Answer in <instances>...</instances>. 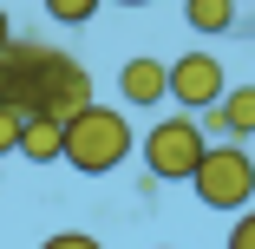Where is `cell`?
I'll return each mask as SVG.
<instances>
[{
    "label": "cell",
    "instance_id": "obj_1",
    "mask_svg": "<svg viewBox=\"0 0 255 249\" xmlns=\"http://www.w3.org/2000/svg\"><path fill=\"white\" fill-rule=\"evenodd\" d=\"M0 105L20 112V118H72L92 105V72L59 53V46H46V39H7L0 46Z\"/></svg>",
    "mask_w": 255,
    "mask_h": 249
},
{
    "label": "cell",
    "instance_id": "obj_2",
    "mask_svg": "<svg viewBox=\"0 0 255 249\" xmlns=\"http://www.w3.org/2000/svg\"><path fill=\"white\" fill-rule=\"evenodd\" d=\"M131 151H137V138H131V118L118 105H98V98H92L85 112H72L59 125V164H72L79 177H105Z\"/></svg>",
    "mask_w": 255,
    "mask_h": 249
},
{
    "label": "cell",
    "instance_id": "obj_3",
    "mask_svg": "<svg viewBox=\"0 0 255 249\" xmlns=\"http://www.w3.org/2000/svg\"><path fill=\"white\" fill-rule=\"evenodd\" d=\"M196 190V204L203 210H249V197H255V158H249V144H203V158L196 171L183 177Z\"/></svg>",
    "mask_w": 255,
    "mask_h": 249
},
{
    "label": "cell",
    "instance_id": "obj_4",
    "mask_svg": "<svg viewBox=\"0 0 255 249\" xmlns=\"http://www.w3.org/2000/svg\"><path fill=\"white\" fill-rule=\"evenodd\" d=\"M203 138L196 131V118L190 112H177V118H157L144 138H137V151H144V171H150V184H183L190 171H196V158H203Z\"/></svg>",
    "mask_w": 255,
    "mask_h": 249
},
{
    "label": "cell",
    "instance_id": "obj_5",
    "mask_svg": "<svg viewBox=\"0 0 255 249\" xmlns=\"http://www.w3.org/2000/svg\"><path fill=\"white\" fill-rule=\"evenodd\" d=\"M223 85H229V72H223L216 53H183V59L164 66V98H177L190 118H196V112H210L216 98H223Z\"/></svg>",
    "mask_w": 255,
    "mask_h": 249
},
{
    "label": "cell",
    "instance_id": "obj_6",
    "mask_svg": "<svg viewBox=\"0 0 255 249\" xmlns=\"http://www.w3.org/2000/svg\"><path fill=\"white\" fill-rule=\"evenodd\" d=\"M196 131H203V138L223 131L229 144H249V138H255V85H223L216 105L196 112Z\"/></svg>",
    "mask_w": 255,
    "mask_h": 249
},
{
    "label": "cell",
    "instance_id": "obj_7",
    "mask_svg": "<svg viewBox=\"0 0 255 249\" xmlns=\"http://www.w3.org/2000/svg\"><path fill=\"white\" fill-rule=\"evenodd\" d=\"M118 98L125 105H137V112H157L164 105V59H125L118 66Z\"/></svg>",
    "mask_w": 255,
    "mask_h": 249
},
{
    "label": "cell",
    "instance_id": "obj_8",
    "mask_svg": "<svg viewBox=\"0 0 255 249\" xmlns=\"http://www.w3.org/2000/svg\"><path fill=\"white\" fill-rule=\"evenodd\" d=\"M183 20H190V33L216 39V33H229L242 20V7H236V0H183Z\"/></svg>",
    "mask_w": 255,
    "mask_h": 249
},
{
    "label": "cell",
    "instance_id": "obj_9",
    "mask_svg": "<svg viewBox=\"0 0 255 249\" xmlns=\"http://www.w3.org/2000/svg\"><path fill=\"white\" fill-rule=\"evenodd\" d=\"M13 158H26V164H59V118H26Z\"/></svg>",
    "mask_w": 255,
    "mask_h": 249
},
{
    "label": "cell",
    "instance_id": "obj_10",
    "mask_svg": "<svg viewBox=\"0 0 255 249\" xmlns=\"http://www.w3.org/2000/svg\"><path fill=\"white\" fill-rule=\"evenodd\" d=\"M39 7H46V20H53V26H85L105 0H39Z\"/></svg>",
    "mask_w": 255,
    "mask_h": 249
},
{
    "label": "cell",
    "instance_id": "obj_11",
    "mask_svg": "<svg viewBox=\"0 0 255 249\" xmlns=\"http://www.w3.org/2000/svg\"><path fill=\"white\" fill-rule=\"evenodd\" d=\"M39 249H105V243H98V236H85V230H53Z\"/></svg>",
    "mask_w": 255,
    "mask_h": 249
},
{
    "label": "cell",
    "instance_id": "obj_12",
    "mask_svg": "<svg viewBox=\"0 0 255 249\" xmlns=\"http://www.w3.org/2000/svg\"><path fill=\"white\" fill-rule=\"evenodd\" d=\"M20 125H26L20 112H7V105H0V158H13V151H20Z\"/></svg>",
    "mask_w": 255,
    "mask_h": 249
},
{
    "label": "cell",
    "instance_id": "obj_13",
    "mask_svg": "<svg viewBox=\"0 0 255 249\" xmlns=\"http://www.w3.org/2000/svg\"><path fill=\"white\" fill-rule=\"evenodd\" d=\"M229 249H255V217L236 210V230H229Z\"/></svg>",
    "mask_w": 255,
    "mask_h": 249
},
{
    "label": "cell",
    "instance_id": "obj_14",
    "mask_svg": "<svg viewBox=\"0 0 255 249\" xmlns=\"http://www.w3.org/2000/svg\"><path fill=\"white\" fill-rule=\"evenodd\" d=\"M13 39V20H7V7H0V46H7Z\"/></svg>",
    "mask_w": 255,
    "mask_h": 249
},
{
    "label": "cell",
    "instance_id": "obj_15",
    "mask_svg": "<svg viewBox=\"0 0 255 249\" xmlns=\"http://www.w3.org/2000/svg\"><path fill=\"white\" fill-rule=\"evenodd\" d=\"M112 7H150V0H112Z\"/></svg>",
    "mask_w": 255,
    "mask_h": 249
}]
</instances>
